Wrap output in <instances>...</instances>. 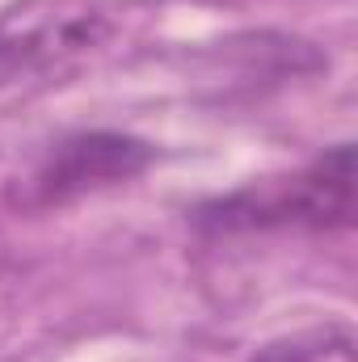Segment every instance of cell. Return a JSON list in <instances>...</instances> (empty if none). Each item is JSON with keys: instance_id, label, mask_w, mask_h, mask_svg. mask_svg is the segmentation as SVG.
<instances>
[{"instance_id": "2", "label": "cell", "mask_w": 358, "mask_h": 362, "mask_svg": "<svg viewBox=\"0 0 358 362\" xmlns=\"http://www.w3.org/2000/svg\"><path fill=\"white\" fill-rule=\"evenodd\" d=\"M118 30L110 0H21L0 13V89L64 72L97 55Z\"/></svg>"}, {"instance_id": "5", "label": "cell", "mask_w": 358, "mask_h": 362, "mask_svg": "<svg viewBox=\"0 0 358 362\" xmlns=\"http://www.w3.org/2000/svg\"><path fill=\"white\" fill-rule=\"evenodd\" d=\"M4 262H8V249H4V240H0V270H4Z\"/></svg>"}, {"instance_id": "4", "label": "cell", "mask_w": 358, "mask_h": 362, "mask_svg": "<svg viewBox=\"0 0 358 362\" xmlns=\"http://www.w3.org/2000/svg\"><path fill=\"white\" fill-rule=\"evenodd\" d=\"M249 362H354V333L350 325L304 329V333L266 341Z\"/></svg>"}, {"instance_id": "1", "label": "cell", "mask_w": 358, "mask_h": 362, "mask_svg": "<svg viewBox=\"0 0 358 362\" xmlns=\"http://www.w3.org/2000/svg\"><path fill=\"white\" fill-rule=\"evenodd\" d=\"M354 223V148L337 144L308 169L266 177L228 198L198 206V228L207 232H337Z\"/></svg>"}, {"instance_id": "3", "label": "cell", "mask_w": 358, "mask_h": 362, "mask_svg": "<svg viewBox=\"0 0 358 362\" xmlns=\"http://www.w3.org/2000/svg\"><path fill=\"white\" fill-rule=\"evenodd\" d=\"M152 144L135 139V135H118V131H81L59 139L42 165L25 177L17 202L47 211V206H64L76 202L85 194L122 185V181L139 177L152 165Z\"/></svg>"}]
</instances>
